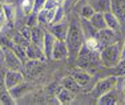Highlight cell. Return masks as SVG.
Masks as SVG:
<instances>
[{"instance_id": "14", "label": "cell", "mask_w": 125, "mask_h": 105, "mask_svg": "<svg viewBox=\"0 0 125 105\" xmlns=\"http://www.w3.org/2000/svg\"><path fill=\"white\" fill-rule=\"evenodd\" d=\"M111 11L117 16L120 23L125 21V0H112V10Z\"/></svg>"}, {"instance_id": "15", "label": "cell", "mask_w": 125, "mask_h": 105, "mask_svg": "<svg viewBox=\"0 0 125 105\" xmlns=\"http://www.w3.org/2000/svg\"><path fill=\"white\" fill-rule=\"evenodd\" d=\"M94 12H108L112 10V0H88Z\"/></svg>"}, {"instance_id": "6", "label": "cell", "mask_w": 125, "mask_h": 105, "mask_svg": "<svg viewBox=\"0 0 125 105\" xmlns=\"http://www.w3.org/2000/svg\"><path fill=\"white\" fill-rule=\"evenodd\" d=\"M24 77H23V73L21 71H13V69H8L7 73L4 76V86L5 89H12L15 88L16 85L23 83Z\"/></svg>"}, {"instance_id": "22", "label": "cell", "mask_w": 125, "mask_h": 105, "mask_svg": "<svg viewBox=\"0 0 125 105\" xmlns=\"http://www.w3.org/2000/svg\"><path fill=\"white\" fill-rule=\"evenodd\" d=\"M3 15H4L7 23L12 27L13 23H15V19H16V12H15V8L11 4L4 3V4H3Z\"/></svg>"}, {"instance_id": "3", "label": "cell", "mask_w": 125, "mask_h": 105, "mask_svg": "<svg viewBox=\"0 0 125 105\" xmlns=\"http://www.w3.org/2000/svg\"><path fill=\"white\" fill-rule=\"evenodd\" d=\"M99 61H101L100 60V52L88 48L84 43L81 47V49H80V52H79V55H77L76 60H75V64H76L77 68L88 69L92 65H96Z\"/></svg>"}, {"instance_id": "10", "label": "cell", "mask_w": 125, "mask_h": 105, "mask_svg": "<svg viewBox=\"0 0 125 105\" xmlns=\"http://www.w3.org/2000/svg\"><path fill=\"white\" fill-rule=\"evenodd\" d=\"M56 40H57V39L49 31H44L43 52H44V55H45L47 60H52V49H53V45H55Z\"/></svg>"}, {"instance_id": "23", "label": "cell", "mask_w": 125, "mask_h": 105, "mask_svg": "<svg viewBox=\"0 0 125 105\" xmlns=\"http://www.w3.org/2000/svg\"><path fill=\"white\" fill-rule=\"evenodd\" d=\"M89 20H91L92 25H93L97 31H100V29H103V28H106L105 19H104V13H101V12H94Z\"/></svg>"}, {"instance_id": "28", "label": "cell", "mask_w": 125, "mask_h": 105, "mask_svg": "<svg viewBox=\"0 0 125 105\" xmlns=\"http://www.w3.org/2000/svg\"><path fill=\"white\" fill-rule=\"evenodd\" d=\"M12 41L15 44H17V45H20V47H24V48L29 44V40H28V39H25L21 33H16V35H15L12 37Z\"/></svg>"}, {"instance_id": "35", "label": "cell", "mask_w": 125, "mask_h": 105, "mask_svg": "<svg viewBox=\"0 0 125 105\" xmlns=\"http://www.w3.org/2000/svg\"><path fill=\"white\" fill-rule=\"evenodd\" d=\"M5 23H7V20H5L4 15H3V13H0V32L3 31V28H4Z\"/></svg>"}, {"instance_id": "17", "label": "cell", "mask_w": 125, "mask_h": 105, "mask_svg": "<svg viewBox=\"0 0 125 105\" xmlns=\"http://www.w3.org/2000/svg\"><path fill=\"white\" fill-rule=\"evenodd\" d=\"M80 25H81V29H83V33H84V37L85 39H89V37H96L97 36V29L92 25L91 20L88 19H83L80 17Z\"/></svg>"}, {"instance_id": "5", "label": "cell", "mask_w": 125, "mask_h": 105, "mask_svg": "<svg viewBox=\"0 0 125 105\" xmlns=\"http://www.w3.org/2000/svg\"><path fill=\"white\" fill-rule=\"evenodd\" d=\"M4 64L7 65L8 69H13V71H21L23 65H24L21 63V60L17 57V55L13 52L12 48L4 49Z\"/></svg>"}, {"instance_id": "16", "label": "cell", "mask_w": 125, "mask_h": 105, "mask_svg": "<svg viewBox=\"0 0 125 105\" xmlns=\"http://www.w3.org/2000/svg\"><path fill=\"white\" fill-rule=\"evenodd\" d=\"M31 41L37 45L39 48L43 49V43H44V29L40 28L39 25H35L31 28Z\"/></svg>"}, {"instance_id": "21", "label": "cell", "mask_w": 125, "mask_h": 105, "mask_svg": "<svg viewBox=\"0 0 125 105\" xmlns=\"http://www.w3.org/2000/svg\"><path fill=\"white\" fill-rule=\"evenodd\" d=\"M25 69L27 73L29 76H36V74L43 69V64H41V60H27L25 61Z\"/></svg>"}, {"instance_id": "12", "label": "cell", "mask_w": 125, "mask_h": 105, "mask_svg": "<svg viewBox=\"0 0 125 105\" xmlns=\"http://www.w3.org/2000/svg\"><path fill=\"white\" fill-rule=\"evenodd\" d=\"M118 100V94H117V91L115 88L108 91L106 93H104L103 96H100L97 98V104L100 105H116Z\"/></svg>"}, {"instance_id": "39", "label": "cell", "mask_w": 125, "mask_h": 105, "mask_svg": "<svg viewBox=\"0 0 125 105\" xmlns=\"http://www.w3.org/2000/svg\"><path fill=\"white\" fill-rule=\"evenodd\" d=\"M123 92L125 93V81H124V84H123Z\"/></svg>"}, {"instance_id": "29", "label": "cell", "mask_w": 125, "mask_h": 105, "mask_svg": "<svg viewBox=\"0 0 125 105\" xmlns=\"http://www.w3.org/2000/svg\"><path fill=\"white\" fill-rule=\"evenodd\" d=\"M21 11L25 15H29L33 11V0H23L21 1Z\"/></svg>"}, {"instance_id": "24", "label": "cell", "mask_w": 125, "mask_h": 105, "mask_svg": "<svg viewBox=\"0 0 125 105\" xmlns=\"http://www.w3.org/2000/svg\"><path fill=\"white\" fill-rule=\"evenodd\" d=\"M112 74H115V76H117V77L125 76V59L124 57L120 59V61L116 64V67H113V73Z\"/></svg>"}, {"instance_id": "30", "label": "cell", "mask_w": 125, "mask_h": 105, "mask_svg": "<svg viewBox=\"0 0 125 105\" xmlns=\"http://www.w3.org/2000/svg\"><path fill=\"white\" fill-rule=\"evenodd\" d=\"M37 20H39V23L47 24V25H48V10L41 8V10L37 12Z\"/></svg>"}, {"instance_id": "37", "label": "cell", "mask_w": 125, "mask_h": 105, "mask_svg": "<svg viewBox=\"0 0 125 105\" xmlns=\"http://www.w3.org/2000/svg\"><path fill=\"white\" fill-rule=\"evenodd\" d=\"M3 4H4V3L0 0V13H3Z\"/></svg>"}, {"instance_id": "9", "label": "cell", "mask_w": 125, "mask_h": 105, "mask_svg": "<svg viewBox=\"0 0 125 105\" xmlns=\"http://www.w3.org/2000/svg\"><path fill=\"white\" fill-rule=\"evenodd\" d=\"M68 59V47L65 41L56 40L52 49V60H67Z\"/></svg>"}, {"instance_id": "18", "label": "cell", "mask_w": 125, "mask_h": 105, "mask_svg": "<svg viewBox=\"0 0 125 105\" xmlns=\"http://www.w3.org/2000/svg\"><path fill=\"white\" fill-rule=\"evenodd\" d=\"M104 19H105V24L108 28L113 29V31H118L121 27V23L120 20L117 19L115 13L112 11H108V12H104Z\"/></svg>"}, {"instance_id": "11", "label": "cell", "mask_w": 125, "mask_h": 105, "mask_svg": "<svg viewBox=\"0 0 125 105\" xmlns=\"http://www.w3.org/2000/svg\"><path fill=\"white\" fill-rule=\"evenodd\" d=\"M25 53H27V57L29 60H41V61H44L47 59L44 52H43V49L39 48L37 45H35L32 41H29V44L25 47Z\"/></svg>"}, {"instance_id": "31", "label": "cell", "mask_w": 125, "mask_h": 105, "mask_svg": "<svg viewBox=\"0 0 125 105\" xmlns=\"http://www.w3.org/2000/svg\"><path fill=\"white\" fill-rule=\"evenodd\" d=\"M27 25L28 27H35V25H39V20H37V13H35V12H31L28 16V19H27Z\"/></svg>"}, {"instance_id": "40", "label": "cell", "mask_w": 125, "mask_h": 105, "mask_svg": "<svg viewBox=\"0 0 125 105\" xmlns=\"http://www.w3.org/2000/svg\"><path fill=\"white\" fill-rule=\"evenodd\" d=\"M4 1H10V3H11V1H12V0H4Z\"/></svg>"}, {"instance_id": "7", "label": "cell", "mask_w": 125, "mask_h": 105, "mask_svg": "<svg viewBox=\"0 0 125 105\" xmlns=\"http://www.w3.org/2000/svg\"><path fill=\"white\" fill-rule=\"evenodd\" d=\"M97 41H99L100 44V48L103 49L104 47L109 45V44L115 43L117 39H116V31H113L111 28H103L100 29V31H97V36H96Z\"/></svg>"}, {"instance_id": "8", "label": "cell", "mask_w": 125, "mask_h": 105, "mask_svg": "<svg viewBox=\"0 0 125 105\" xmlns=\"http://www.w3.org/2000/svg\"><path fill=\"white\" fill-rule=\"evenodd\" d=\"M68 28H69V23H57V24H48V31L55 36L57 40L65 41L68 33Z\"/></svg>"}, {"instance_id": "19", "label": "cell", "mask_w": 125, "mask_h": 105, "mask_svg": "<svg viewBox=\"0 0 125 105\" xmlns=\"http://www.w3.org/2000/svg\"><path fill=\"white\" fill-rule=\"evenodd\" d=\"M61 85L64 86V88L69 89L71 92H73L75 94L80 93V92H81V88H83V86L80 85V84L77 83L72 76H67V77H64V79L61 80Z\"/></svg>"}, {"instance_id": "20", "label": "cell", "mask_w": 125, "mask_h": 105, "mask_svg": "<svg viewBox=\"0 0 125 105\" xmlns=\"http://www.w3.org/2000/svg\"><path fill=\"white\" fill-rule=\"evenodd\" d=\"M56 97H57V100H59V103H60V104H71L73 100H75V93L71 92L69 89L61 86V88L59 89Z\"/></svg>"}, {"instance_id": "1", "label": "cell", "mask_w": 125, "mask_h": 105, "mask_svg": "<svg viewBox=\"0 0 125 105\" xmlns=\"http://www.w3.org/2000/svg\"><path fill=\"white\" fill-rule=\"evenodd\" d=\"M84 43H85V37H84V33H83L80 21L72 20L69 23L67 39H65V44L68 47V57L76 60L77 55H79V52Z\"/></svg>"}, {"instance_id": "34", "label": "cell", "mask_w": 125, "mask_h": 105, "mask_svg": "<svg viewBox=\"0 0 125 105\" xmlns=\"http://www.w3.org/2000/svg\"><path fill=\"white\" fill-rule=\"evenodd\" d=\"M59 5L60 4H59L56 0H47L43 8H45V10H52V8H56V7H59Z\"/></svg>"}, {"instance_id": "13", "label": "cell", "mask_w": 125, "mask_h": 105, "mask_svg": "<svg viewBox=\"0 0 125 105\" xmlns=\"http://www.w3.org/2000/svg\"><path fill=\"white\" fill-rule=\"evenodd\" d=\"M71 76L73 77V79L76 80L77 83L80 84V85L84 88V86H87L89 81H91V74L88 73L85 69H81V68H77V69H75L72 72V74Z\"/></svg>"}, {"instance_id": "38", "label": "cell", "mask_w": 125, "mask_h": 105, "mask_svg": "<svg viewBox=\"0 0 125 105\" xmlns=\"http://www.w3.org/2000/svg\"><path fill=\"white\" fill-rule=\"evenodd\" d=\"M73 1H75V0H64V3H65V4H71V3H73Z\"/></svg>"}, {"instance_id": "25", "label": "cell", "mask_w": 125, "mask_h": 105, "mask_svg": "<svg viewBox=\"0 0 125 105\" xmlns=\"http://www.w3.org/2000/svg\"><path fill=\"white\" fill-rule=\"evenodd\" d=\"M80 17H83V19H91L92 17V15L94 13V10L92 8V5L89 4V3H87V4H84L81 7V10H80Z\"/></svg>"}, {"instance_id": "33", "label": "cell", "mask_w": 125, "mask_h": 105, "mask_svg": "<svg viewBox=\"0 0 125 105\" xmlns=\"http://www.w3.org/2000/svg\"><path fill=\"white\" fill-rule=\"evenodd\" d=\"M19 33H21L25 39H28V40L31 41V27H28V25L25 24V27L20 28V32H19Z\"/></svg>"}, {"instance_id": "2", "label": "cell", "mask_w": 125, "mask_h": 105, "mask_svg": "<svg viewBox=\"0 0 125 105\" xmlns=\"http://www.w3.org/2000/svg\"><path fill=\"white\" fill-rule=\"evenodd\" d=\"M121 45L117 40L115 43L109 44V45L104 47L100 51V60L103 61V64L108 68H113L116 67L118 61L121 59Z\"/></svg>"}, {"instance_id": "36", "label": "cell", "mask_w": 125, "mask_h": 105, "mask_svg": "<svg viewBox=\"0 0 125 105\" xmlns=\"http://www.w3.org/2000/svg\"><path fill=\"white\" fill-rule=\"evenodd\" d=\"M121 57L125 59V43L123 44V49H121Z\"/></svg>"}, {"instance_id": "27", "label": "cell", "mask_w": 125, "mask_h": 105, "mask_svg": "<svg viewBox=\"0 0 125 105\" xmlns=\"http://www.w3.org/2000/svg\"><path fill=\"white\" fill-rule=\"evenodd\" d=\"M64 16H65V10H64V7H62V5H59L57 10H56V12H55V16H53V19L51 20L49 24L61 23L62 19H64Z\"/></svg>"}, {"instance_id": "4", "label": "cell", "mask_w": 125, "mask_h": 105, "mask_svg": "<svg viewBox=\"0 0 125 105\" xmlns=\"http://www.w3.org/2000/svg\"><path fill=\"white\" fill-rule=\"evenodd\" d=\"M116 85H117V76H115V74L108 76V77H105V79H101L94 84V86L92 88V91L89 92V97L94 98V100L97 101V98H99L100 96H103L108 91L116 88Z\"/></svg>"}, {"instance_id": "32", "label": "cell", "mask_w": 125, "mask_h": 105, "mask_svg": "<svg viewBox=\"0 0 125 105\" xmlns=\"http://www.w3.org/2000/svg\"><path fill=\"white\" fill-rule=\"evenodd\" d=\"M45 1H47V0H33V11H32V12L37 13V12L40 11L43 7H44Z\"/></svg>"}, {"instance_id": "26", "label": "cell", "mask_w": 125, "mask_h": 105, "mask_svg": "<svg viewBox=\"0 0 125 105\" xmlns=\"http://www.w3.org/2000/svg\"><path fill=\"white\" fill-rule=\"evenodd\" d=\"M0 103L1 104H7V105H12L15 104L16 101H15V98H13V96L11 94V92L8 91H3V92H0Z\"/></svg>"}]
</instances>
